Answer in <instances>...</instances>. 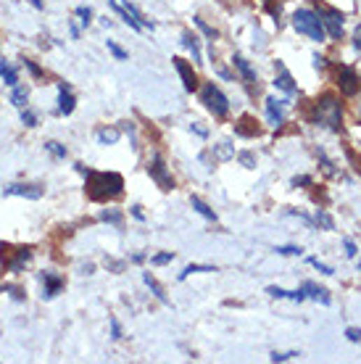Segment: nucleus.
I'll return each mask as SVG.
<instances>
[{"label":"nucleus","instance_id":"17","mask_svg":"<svg viewBox=\"0 0 361 364\" xmlns=\"http://www.w3.org/2000/svg\"><path fill=\"white\" fill-rule=\"evenodd\" d=\"M143 280H146V285L150 288V290H153V296H156L158 301H161V304H169V298H167V293H164V290L158 288V283L153 280V277H150V274L146 272V274H143Z\"/></svg>","mask_w":361,"mask_h":364},{"label":"nucleus","instance_id":"3","mask_svg":"<svg viewBox=\"0 0 361 364\" xmlns=\"http://www.w3.org/2000/svg\"><path fill=\"white\" fill-rule=\"evenodd\" d=\"M201 101L206 103V108H208L214 116H227V111H229V101H227L225 92L219 90L214 82L204 85V90H201Z\"/></svg>","mask_w":361,"mask_h":364},{"label":"nucleus","instance_id":"8","mask_svg":"<svg viewBox=\"0 0 361 364\" xmlns=\"http://www.w3.org/2000/svg\"><path fill=\"white\" fill-rule=\"evenodd\" d=\"M338 82H340V90L343 95H356L359 92V77H356V71L353 69H340L338 74Z\"/></svg>","mask_w":361,"mask_h":364},{"label":"nucleus","instance_id":"11","mask_svg":"<svg viewBox=\"0 0 361 364\" xmlns=\"http://www.w3.org/2000/svg\"><path fill=\"white\" fill-rule=\"evenodd\" d=\"M71 111H74V95L66 90V85H61L58 88V114L69 116Z\"/></svg>","mask_w":361,"mask_h":364},{"label":"nucleus","instance_id":"21","mask_svg":"<svg viewBox=\"0 0 361 364\" xmlns=\"http://www.w3.org/2000/svg\"><path fill=\"white\" fill-rule=\"evenodd\" d=\"M11 101H13V106H19V108H27V103H29V98H27V92H24V90H19V88H13Z\"/></svg>","mask_w":361,"mask_h":364},{"label":"nucleus","instance_id":"13","mask_svg":"<svg viewBox=\"0 0 361 364\" xmlns=\"http://www.w3.org/2000/svg\"><path fill=\"white\" fill-rule=\"evenodd\" d=\"M43 283H45V293H43V296L45 298H53L58 293V290H61V288H64V283H61V277H53V274H43Z\"/></svg>","mask_w":361,"mask_h":364},{"label":"nucleus","instance_id":"25","mask_svg":"<svg viewBox=\"0 0 361 364\" xmlns=\"http://www.w3.org/2000/svg\"><path fill=\"white\" fill-rule=\"evenodd\" d=\"M22 122L27 127H37V116H34L29 108H22Z\"/></svg>","mask_w":361,"mask_h":364},{"label":"nucleus","instance_id":"22","mask_svg":"<svg viewBox=\"0 0 361 364\" xmlns=\"http://www.w3.org/2000/svg\"><path fill=\"white\" fill-rule=\"evenodd\" d=\"M98 140H101L103 146L116 143V140H119V132H116V130H101V132H98Z\"/></svg>","mask_w":361,"mask_h":364},{"label":"nucleus","instance_id":"31","mask_svg":"<svg viewBox=\"0 0 361 364\" xmlns=\"http://www.w3.org/2000/svg\"><path fill=\"white\" fill-rule=\"evenodd\" d=\"M171 259H174V253H158L153 256V264H169Z\"/></svg>","mask_w":361,"mask_h":364},{"label":"nucleus","instance_id":"6","mask_svg":"<svg viewBox=\"0 0 361 364\" xmlns=\"http://www.w3.org/2000/svg\"><path fill=\"white\" fill-rule=\"evenodd\" d=\"M43 193H45L43 185H24V182H19V185H8L6 188V195H22V198H29V201L43 198Z\"/></svg>","mask_w":361,"mask_h":364},{"label":"nucleus","instance_id":"16","mask_svg":"<svg viewBox=\"0 0 361 364\" xmlns=\"http://www.w3.org/2000/svg\"><path fill=\"white\" fill-rule=\"evenodd\" d=\"M274 85H277V88H280V90H285V92H295L293 77H290V74H288V71H285L283 66H280V77H277V80H274Z\"/></svg>","mask_w":361,"mask_h":364},{"label":"nucleus","instance_id":"4","mask_svg":"<svg viewBox=\"0 0 361 364\" xmlns=\"http://www.w3.org/2000/svg\"><path fill=\"white\" fill-rule=\"evenodd\" d=\"M340 116H343V111H340V103L335 101V98H325V101L316 106V122L319 125L330 127V130H338L340 127Z\"/></svg>","mask_w":361,"mask_h":364},{"label":"nucleus","instance_id":"32","mask_svg":"<svg viewBox=\"0 0 361 364\" xmlns=\"http://www.w3.org/2000/svg\"><path fill=\"white\" fill-rule=\"evenodd\" d=\"M311 264H314L322 274H332V267H327V264H319V259H311Z\"/></svg>","mask_w":361,"mask_h":364},{"label":"nucleus","instance_id":"5","mask_svg":"<svg viewBox=\"0 0 361 364\" xmlns=\"http://www.w3.org/2000/svg\"><path fill=\"white\" fill-rule=\"evenodd\" d=\"M148 172H150V177L158 182V188H161V190H171V188H174V180H171V174L167 172V167H164L161 156H156V159L150 161Z\"/></svg>","mask_w":361,"mask_h":364},{"label":"nucleus","instance_id":"42","mask_svg":"<svg viewBox=\"0 0 361 364\" xmlns=\"http://www.w3.org/2000/svg\"><path fill=\"white\" fill-rule=\"evenodd\" d=\"M359 114H361V106H359Z\"/></svg>","mask_w":361,"mask_h":364},{"label":"nucleus","instance_id":"43","mask_svg":"<svg viewBox=\"0 0 361 364\" xmlns=\"http://www.w3.org/2000/svg\"><path fill=\"white\" fill-rule=\"evenodd\" d=\"M359 270H361V262H359Z\"/></svg>","mask_w":361,"mask_h":364},{"label":"nucleus","instance_id":"39","mask_svg":"<svg viewBox=\"0 0 361 364\" xmlns=\"http://www.w3.org/2000/svg\"><path fill=\"white\" fill-rule=\"evenodd\" d=\"M24 64H27V69H29V71H32V74H34V77H40V74H43V71H40V69H37V66H34V64H32V61H24Z\"/></svg>","mask_w":361,"mask_h":364},{"label":"nucleus","instance_id":"38","mask_svg":"<svg viewBox=\"0 0 361 364\" xmlns=\"http://www.w3.org/2000/svg\"><path fill=\"white\" fill-rule=\"evenodd\" d=\"M195 24H198V27H201V29H204L206 34H211V37H214V29H211V27H206L204 19H195Z\"/></svg>","mask_w":361,"mask_h":364},{"label":"nucleus","instance_id":"10","mask_svg":"<svg viewBox=\"0 0 361 364\" xmlns=\"http://www.w3.org/2000/svg\"><path fill=\"white\" fill-rule=\"evenodd\" d=\"M322 24L330 32V37H340L343 34V16L338 11H325L322 13Z\"/></svg>","mask_w":361,"mask_h":364},{"label":"nucleus","instance_id":"7","mask_svg":"<svg viewBox=\"0 0 361 364\" xmlns=\"http://www.w3.org/2000/svg\"><path fill=\"white\" fill-rule=\"evenodd\" d=\"M174 69H177V74L182 77V85H185V90H195L198 88V77H195V71L192 66L185 61V58H174Z\"/></svg>","mask_w":361,"mask_h":364},{"label":"nucleus","instance_id":"1","mask_svg":"<svg viewBox=\"0 0 361 364\" xmlns=\"http://www.w3.org/2000/svg\"><path fill=\"white\" fill-rule=\"evenodd\" d=\"M87 190L92 201H108L125 190V180L116 172H87Z\"/></svg>","mask_w":361,"mask_h":364},{"label":"nucleus","instance_id":"34","mask_svg":"<svg viewBox=\"0 0 361 364\" xmlns=\"http://www.w3.org/2000/svg\"><path fill=\"white\" fill-rule=\"evenodd\" d=\"M290 356H298V354H271V362H288Z\"/></svg>","mask_w":361,"mask_h":364},{"label":"nucleus","instance_id":"29","mask_svg":"<svg viewBox=\"0 0 361 364\" xmlns=\"http://www.w3.org/2000/svg\"><path fill=\"white\" fill-rule=\"evenodd\" d=\"M77 16L82 19V24H90L92 22V11H90V8H85V6H82V8H77Z\"/></svg>","mask_w":361,"mask_h":364},{"label":"nucleus","instance_id":"30","mask_svg":"<svg viewBox=\"0 0 361 364\" xmlns=\"http://www.w3.org/2000/svg\"><path fill=\"white\" fill-rule=\"evenodd\" d=\"M277 253H283V256H298V253H301V248H295V246H280V248H277Z\"/></svg>","mask_w":361,"mask_h":364},{"label":"nucleus","instance_id":"9","mask_svg":"<svg viewBox=\"0 0 361 364\" xmlns=\"http://www.w3.org/2000/svg\"><path fill=\"white\" fill-rule=\"evenodd\" d=\"M285 103L277 101V98H267V119H269L271 127H280L285 122Z\"/></svg>","mask_w":361,"mask_h":364},{"label":"nucleus","instance_id":"26","mask_svg":"<svg viewBox=\"0 0 361 364\" xmlns=\"http://www.w3.org/2000/svg\"><path fill=\"white\" fill-rule=\"evenodd\" d=\"M108 50H111V53H113L116 58H119V61H127V53H125V50H122L119 46H116L113 40H108Z\"/></svg>","mask_w":361,"mask_h":364},{"label":"nucleus","instance_id":"18","mask_svg":"<svg viewBox=\"0 0 361 364\" xmlns=\"http://www.w3.org/2000/svg\"><path fill=\"white\" fill-rule=\"evenodd\" d=\"M235 66L240 69V74H243V77H246L248 82H256V71L248 66V61H246V58L235 56Z\"/></svg>","mask_w":361,"mask_h":364},{"label":"nucleus","instance_id":"41","mask_svg":"<svg viewBox=\"0 0 361 364\" xmlns=\"http://www.w3.org/2000/svg\"><path fill=\"white\" fill-rule=\"evenodd\" d=\"M353 46H356V48H359V50H361V29H359V32H356V43H353Z\"/></svg>","mask_w":361,"mask_h":364},{"label":"nucleus","instance_id":"15","mask_svg":"<svg viewBox=\"0 0 361 364\" xmlns=\"http://www.w3.org/2000/svg\"><path fill=\"white\" fill-rule=\"evenodd\" d=\"M0 74H3L6 85H11V88H19V74H16V69H13L8 61H0Z\"/></svg>","mask_w":361,"mask_h":364},{"label":"nucleus","instance_id":"27","mask_svg":"<svg viewBox=\"0 0 361 364\" xmlns=\"http://www.w3.org/2000/svg\"><path fill=\"white\" fill-rule=\"evenodd\" d=\"M316 222H319V225H322L325 230H332V227H335V222H332V219H330L327 214H322V211L316 214Z\"/></svg>","mask_w":361,"mask_h":364},{"label":"nucleus","instance_id":"33","mask_svg":"<svg viewBox=\"0 0 361 364\" xmlns=\"http://www.w3.org/2000/svg\"><path fill=\"white\" fill-rule=\"evenodd\" d=\"M346 335H348V341H353V343L361 341V330H356V328H348V330H346Z\"/></svg>","mask_w":361,"mask_h":364},{"label":"nucleus","instance_id":"28","mask_svg":"<svg viewBox=\"0 0 361 364\" xmlns=\"http://www.w3.org/2000/svg\"><path fill=\"white\" fill-rule=\"evenodd\" d=\"M101 219L103 222H111V225H119V222H122V216L116 214V211H103Z\"/></svg>","mask_w":361,"mask_h":364},{"label":"nucleus","instance_id":"37","mask_svg":"<svg viewBox=\"0 0 361 364\" xmlns=\"http://www.w3.org/2000/svg\"><path fill=\"white\" fill-rule=\"evenodd\" d=\"M346 253H348V256H356V243H353V240H346Z\"/></svg>","mask_w":361,"mask_h":364},{"label":"nucleus","instance_id":"2","mask_svg":"<svg viewBox=\"0 0 361 364\" xmlns=\"http://www.w3.org/2000/svg\"><path fill=\"white\" fill-rule=\"evenodd\" d=\"M293 27L301 34H306L309 40H316V43H322V40H325V34H327L325 24H322V16L314 13V11H306V8L304 11H295Z\"/></svg>","mask_w":361,"mask_h":364},{"label":"nucleus","instance_id":"24","mask_svg":"<svg viewBox=\"0 0 361 364\" xmlns=\"http://www.w3.org/2000/svg\"><path fill=\"white\" fill-rule=\"evenodd\" d=\"M45 148L50 150L56 159H66V148H64V146H58V143H53V140H50V143H45Z\"/></svg>","mask_w":361,"mask_h":364},{"label":"nucleus","instance_id":"14","mask_svg":"<svg viewBox=\"0 0 361 364\" xmlns=\"http://www.w3.org/2000/svg\"><path fill=\"white\" fill-rule=\"evenodd\" d=\"M301 290H304V296L316 298V301H322V304H330V296H327V290H325V288H316V285L306 283Z\"/></svg>","mask_w":361,"mask_h":364},{"label":"nucleus","instance_id":"36","mask_svg":"<svg viewBox=\"0 0 361 364\" xmlns=\"http://www.w3.org/2000/svg\"><path fill=\"white\" fill-rule=\"evenodd\" d=\"M111 332H113V338H122V328H119L116 319H111Z\"/></svg>","mask_w":361,"mask_h":364},{"label":"nucleus","instance_id":"40","mask_svg":"<svg viewBox=\"0 0 361 364\" xmlns=\"http://www.w3.org/2000/svg\"><path fill=\"white\" fill-rule=\"evenodd\" d=\"M29 3H32L34 8H40V11H43V6H45V3H43V0H29Z\"/></svg>","mask_w":361,"mask_h":364},{"label":"nucleus","instance_id":"20","mask_svg":"<svg viewBox=\"0 0 361 364\" xmlns=\"http://www.w3.org/2000/svg\"><path fill=\"white\" fill-rule=\"evenodd\" d=\"M29 259H32V251L22 248V251H19V256H16V262L8 264V270H11V272H19V270H22V264H27Z\"/></svg>","mask_w":361,"mask_h":364},{"label":"nucleus","instance_id":"19","mask_svg":"<svg viewBox=\"0 0 361 364\" xmlns=\"http://www.w3.org/2000/svg\"><path fill=\"white\" fill-rule=\"evenodd\" d=\"M190 204H192V209H195V211H198V214H201V216H206V219H211V222H214V219H216V214H214V211H211V209H208V206L204 204V201H201V198H195V195H192V198H190Z\"/></svg>","mask_w":361,"mask_h":364},{"label":"nucleus","instance_id":"23","mask_svg":"<svg viewBox=\"0 0 361 364\" xmlns=\"http://www.w3.org/2000/svg\"><path fill=\"white\" fill-rule=\"evenodd\" d=\"M192 272H216L214 267H201V264H190V267H187V270H185V272L180 274V280H185V277H190Z\"/></svg>","mask_w":361,"mask_h":364},{"label":"nucleus","instance_id":"35","mask_svg":"<svg viewBox=\"0 0 361 364\" xmlns=\"http://www.w3.org/2000/svg\"><path fill=\"white\" fill-rule=\"evenodd\" d=\"M240 161H243L248 169H253V156H250V153H240Z\"/></svg>","mask_w":361,"mask_h":364},{"label":"nucleus","instance_id":"12","mask_svg":"<svg viewBox=\"0 0 361 364\" xmlns=\"http://www.w3.org/2000/svg\"><path fill=\"white\" fill-rule=\"evenodd\" d=\"M182 46L192 53V61H195V64H201V48H198V37H195V34H190V32L182 34Z\"/></svg>","mask_w":361,"mask_h":364}]
</instances>
